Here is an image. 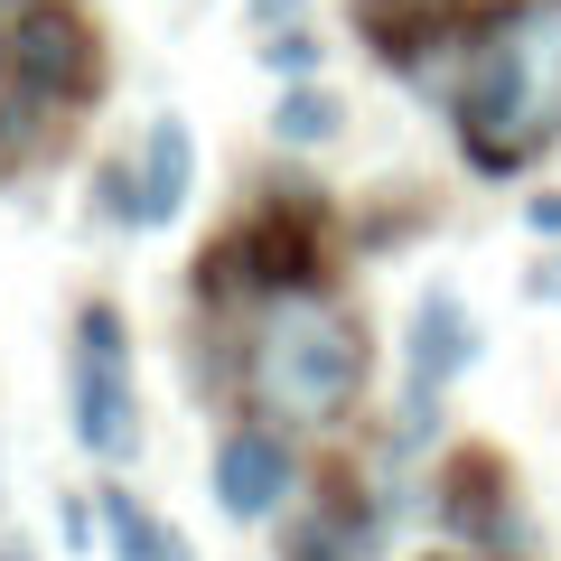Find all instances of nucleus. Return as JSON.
Wrapping results in <instances>:
<instances>
[{"instance_id": "f257e3e1", "label": "nucleus", "mask_w": 561, "mask_h": 561, "mask_svg": "<svg viewBox=\"0 0 561 561\" xmlns=\"http://www.w3.org/2000/svg\"><path fill=\"white\" fill-rule=\"evenodd\" d=\"M449 131L486 187H515L561 140V0H486L478 10V47H468Z\"/></svg>"}, {"instance_id": "f03ea898", "label": "nucleus", "mask_w": 561, "mask_h": 561, "mask_svg": "<svg viewBox=\"0 0 561 561\" xmlns=\"http://www.w3.org/2000/svg\"><path fill=\"white\" fill-rule=\"evenodd\" d=\"M365 383H375V337L356 309L319 300V290H280L262 300L253 337H243V402L280 431H328L356 421Z\"/></svg>"}, {"instance_id": "7ed1b4c3", "label": "nucleus", "mask_w": 561, "mask_h": 561, "mask_svg": "<svg viewBox=\"0 0 561 561\" xmlns=\"http://www.w3.org/2000/svg\"><path fill=\"white\" fill-rule=\"evenodd\" d=\"M319 262H328V197L272 187L206 243L197 290L206 300H280V290H319Z\"/></svg>"}, {"instance_id": "20e7f679", "label": "nucleus", "mask_w": 561, "mask_h": 561, "mask_svg": "<svg viewBox=\"0 0 561 561\" xmlns=\"http://www.w3.org/2000/svg\"><path fill=\"white\" fill-rule=\"evenodd\" d=\"M66 421H76L84 459L131 468L140 459V383H131V328H122L113 300H94L76 319V375H66Z\"/></svg>"}, {"instance_id": "39448f33", "label": "nucleus", "mask_w": 561, "mask_h": 561, "mask_svg": "<svg viewBox=\"0 0 561 561\" xmlns=\"http://www.w3.org/2000/svg\"><path fill=\"white\" fill-rule=\"evenodd\" d=\"M0 76H20V84H38L47 103L84 113V103L103 94V38H94V20H84L76 0H20V10L0 20Z\"/></svg>"}, {"instance_id": "423d86ee", "label": "nucleus", "mask_w": 561, "mask_h": 561, "mask_svg": "<svg viewBox=\"0 0 561 561\" xmlns=\"http://www.w3.org/2000/svg\"><path fill=\"white\" fill-rule=\"evenodd\" d=\"M309 486V468H300V440L280 431V421H234L216 440V505L234 524H272V515H290V496Z\"/></svg>"}, {"instance_id": "0eeeda50", "label": "nucleus", "mask_w": 561, "mask_h": 561, "mask_svg": "<svg viewBox=\"0 0 561 561\" xmlns=\"http://www.w3.org/2000/svg\"><path fill=\"white\" fill-rule=\"evenodd\" d=\"M300 505V496H290ZM383 534H393V505H383V486H356L346 468H328L319 496L300 505V524L280 534V561H375Z\"/></svg>"}, {"instance_id": "6e6552de", "label": "nucleus", "mask_w": 561, "mask_h": 561, "mask_svg": "<svg viewBox=\"0 0 561 561\" xmlns=\"http://www.w3.org/2000/svg\"><path fill=\"white\" fill-rule=\"evenodd\" d=\"M440 524H449V542H468V552H515L524 542V505H515V478H505L496 449H459V459H449Z\"/></svg>"}, {"instance_id": "1a4fd4ad", "label": "nucleus", "mask_w": 561, "mask_h": 561, "mask_svg": "<svg viewBox=\"0 0 561 561\" xmlns=\"http://www.w3.org/2000/svg\"><path fill=\"white\" fill-rule=\"evenodd\" d=\"M478 319H468V300L449 290V280H431L412 300V328H402V383H431V393H449V383L478 365Z\"/></svg>"}, {"instance_id": "9d476101", "label": "nucleus", "mask_w": 561, "mask_h": 561, "mask_svg": "<svg viewBox=\"0 0 561 561\" xmlns=\"http://www.w3.org/2000/svg\"><path fill=\"white\" fill-rule=\"evenodd\" d=\"M131 187H140V225H169L187 197H197V131H187V113H150Z\"/></svg>"}, {"instance_id": "9b49d317", "label": "nucleus", "mask_w": 561, "mask_h": 561, "mask_svg": "<svg viewBox=\"0 0 561 561\" xmlns=\"http://www.w3.org/2000/svg\"><path fill=\"white\" fill-rule=\"evenodd\" d=\"M94 524H103V542H113V561H197L179 524H160L122 478H103V486H94Z\"/></svg>"}, {"instance_id": "f8f14e48", "label": "nucleus", "mask_w": 561, "mask_h": 561, "mask_svg": "<svg viewBox=\"0 0 561 561\" xmlns=\"http://www.w3.org/2000/svg\"><path fill=\"white\" fill-rule=\"evenodd\" d=\"M272 140H280V150H328V140H346V94L319 84V76H280Z\"/></svg>"}, {"instance_id": "ddd939ff", "label": "nucleus", "mask_w": 561, "mask_h": 561, "mask_svg": "<svg viewBox=\"0 0 561 561\" xmlns=\"http://www.w3.org/2000/svg\"><path fill=\"white\" fill-rule=\"evenodd\" d=\"M262 66L272 76H319V28H262Z\"/></svg>"}, {"instance_id": "4468645a", "label": "nucleus", "mask_w": 561, "mask_h": 561, "mask_svg": "<svg viewBox=\"0 0 561 561\" xmlns=\"http://www.w3.org/2000/svg\"><path fill=\"white\" fill-rule=\"evenodd\" d=\"M94 216H103V225H140V187H131V160H103V169H94Z\"/></svg>"}, {"instance_id": "2eb2a0df", "label": "nucleus", "mask_w": 561, "mask_h": 561, "mask_svg": "<svg viewBox=\"0 0 561 561\" xmlns=\"http://www.w3.org/2000/svg\"><path fill=\"white\" fill-rule=\"evenodd\" d=\"M524 300H542V309H561V234L542 243L534 262H524Z\"/></svg>"}, {"instance_id": "dca6fc26", "label": "nucleus", "mask_w": 561, "mask_h": 561, "mask_svg": "<svg viewBox=\"0 0 561 561\" xmlns=\"http://www.w3.org/2000/svg\"><path fill=\"white\" fill-rule=\"evenodd\" d=\"M243 20H253V28H300L309 0H243Z\"/></svg>"}, {"instance_id": "f3484780", "label": "nucleus", "mask_w": 561, "mask_h": 561, "mask_svg": "<svg viewBox=\"0 0 561 561\" xmlns=\"http://www.w3.org/2000/svg\"><path fill=\"white\" fill-rule=\"evenodd\" d=\"M524 225H534V243L561 234V187H534V197H524Z\"/></svg>"}, {"instance_id": "a211bd4d", "label": "nucleus", "mask_w": 561, "mask_h": 561, "mask_svg": "<svg viewBox=\"0 0 561 561\" xmlns=\"http://www.w3.org/2000/svg\"><path fill=\"white\" fill-rule=\"evenodd\" d=\"M66 542H76V552H94V505H84V496H66Z\"/></svg>"}, {"instance_id": "6ab92c4d", "label": "nucleus", "mask_w": 561, "mask_h": 561, "mask_svg": "<svg viewBox=\"0 0 561 561\" xmlns=\"http://www.w3.org/2000/svg\"><path fill=\"white\" fill-rule=\"evenodd\" d=\"M10 10H20V0H0V20H10Z\"/></svg>"}, {"instance_id": "aec40b11", "label": "nucleus", "mask_w": 561, "mask_h": 561, "mask_svg": "<svg viewBox=\"0 0 561 561\" xmlns=\"http://www.w3.org/2000/svg\"><path fill=\"white\" fill-rule=\"evenodd\" d=\"M0 561H28V552H0Z\"/></svg>"}]
</instances>
